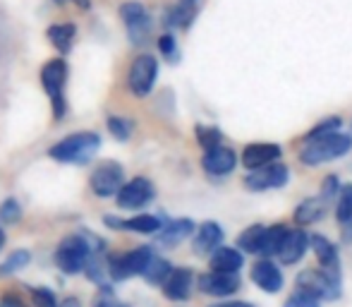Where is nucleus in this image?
I'll list each match as a JSON object with an SVG mask.
<instances>
[{
	"label": "nucleus",
	"instance_id": "f257e3e1",
	"mask_svg": "<svg viewBox=\"0 0 352 307\" xmlns=\"http://www.w3.org/2000/svg\"><path fill=\"white\" fill-rule=\"evenodd\" d=\"M98 252H106V240H101V237L89 231H79L63 237L53 260H56V266L63 274L74 276V274H82L87 269L89 260L94 255H98Z\"/></svg>",
	"mask_w": 352,
	"mask_h": 307
},
{
	"label": "nucleus",
	"instance_id": "f03ea898",
	"mask_svg": "<svg viewBox=\"0 0 352 307\" xmlns=\"http://www.w3.org/2000/svg\"><path fill=\"white\" fill-rule=\"evenodd\" d=\"M352 149V130L350 132H331V135L316 137L311 142H305L300 149V161L305 166H321V163L336 161V158L345 156Z\"/></svg>",
	"mask_w": 352,
	"mask_h": 307
},
{
	"label": "nucleus",
	"instance_id": "7ed1b4c3",
	"mask_svg": "<svg viewBox=\"0 0 352 307\" xmlns=\"http://www.w3.org/2000/svg\"><path fill=\"white\" fill-rule=\"evenodd\" d=\"M98 147H101V135H96V132H74V135H67L58 145H53L48 149V156L60 163L87 166L96 156Z\"/></svg>",
	"mask_w": 352,
	"mask_h": 307
},
{
	"label": "nucleus",
	"instance_id": "20e7f679",
	"mask_svg": "<svg viewBox=\"0 0 352 307\" xmlns=\"http://www.w3.org/2000/svg\"><path fill=\"white\" fill-rule=\"evenodd\" d=\"M67 63L63 58L56 61H48L41 67V87L46 92L48 101H51V111H53V120L60 123L67 116V98H65V84H67Z\"/></svg>",
	"mask_w": 352,
	"mask_h": 307
},
{
	"label": "nucleus",
	"instance_id": "39448f33",
	"mask_svg": "<svg viewBox=\"0 0 352 307\" xmlns=\"http://www.w3.org/2000/svg\"><path fill=\"white\" fill-rule=\"evenodd\" d=\"M295 284L297 290L314 295L316 300H338L343 295V276L321 269V266L300 271Z\"/></svg>",
	"mask_w": 352,
	"mask_h": 307
},
{
	"label": "nucleus",
	"instance_id": "423d86ee",
	"mask_svg": "<svg viewBox=\"0 0 352 307\" xmlns=\"http://www.w3.org/2000/svg\"><path fill=\"white\" fill-rule=\"evenodd\" d=\"M153 257L156 255L148 245H140L125 255H108V276H111V281H127L135 276H144Z\"/></svg>",
	"mask_w": 352,
	"mask_h": 307
},
{
	"label": "nucleus",
	"instance_id": "0eeeda50",
	"mask_svg": "<svg viewBox=\"0 0 352 307\" xmlns=\"http://www.w3.org/2000/svg\"><path fill=\"white\" fill-rule=\"evenodd\" d=\"M125 185V168L118 161H103L94 168L91 178H89V187L96 197L108 200V197H118V192Z\"/></svg>",
	"mask_w": 352,
	"mask_h": 307
},
{
	"label": "nucleus",
	"instance_id": "6e6552de",
	"mask_svg": "<svg viewBox=\"0 0 352 307\" xmlns=\"http://www.w3.org/2000/svg\"><path fill=\"white\" fill-rule=\"evenodd\" d=\"M158 79V61L148 53H142L132 61L130 72H127V87L135 96H148L156 87Z\"/></svg>",
	"mask_w": 352,
	"mask_h": 307
},
{
	"label": "nucleus",
	"instance_id": "1a4fd4ad",
	"mask_svg": "<svg viewBox=\"0 0 352 307\" xmlns=\"http://www.w3.org/2000/svg\"><path fill=\"white\" fill-rule=\"evenodd\" d=\"M120 19H122V24L127 27L130 43H135V46L146 43L153 24H151V14L146 12V8H144L142 3H137V0L122 3L120 5Z\"/></svg>",
	"mask_w": 352,
	"mask_h": 307
},
{
	"label": "nucleus",
	"instance_id": "9d476101",
	"mask_svg": "<svg viewBox=\"0 0 352 307\" xmlns=\"http://www.w3.org/2000/svg\"><path fill=\"white\" fill-rule=\"evenodd\" d=\"M153 197H156V187L148 178H132L130 182L122 185V190L118 192L116 197V204L120 209H127V211H135V209H144L146 204H151Z\"/></svg>",
	"mask_w": 352,
	"mask_h": 307
},
{
	"label": "nucleus",
	"instance_id": "9b49d317",
	"mask_svg": "<svg viewBox=\"0 0 352 307\" xmlns=\"http://www.w3.org/2000/svg\"><path fill=\"white\" fill-rule=\"evenodd\" d=\"M240 274H228V271H206L197 279V288L211 298H230L240 290Z\"/></svg>",
	"mask_w": 352,
	"mask_h": 307
},
{
	"label": "nucleus",
	"instance_id": "f8f14e48",
	"mask_svg": "<svg viewBox=\"0 0 352 307\" xmlns=\"http://www.w3.org/2000/svg\"><path fill=\"white\" fill-rule=\"evenodd\" d=\"M290 180V171L285 163H274V166L259 168L245 176V187L250 192H264V190H278L285 187Z\"/></svg>",
	"mask_w": 352,
	"mask_h": 307
},
{
	"label": "nucleus",
	"instance_id": "ddd939ff",
	"mask_svg": "<svg viewBox=\"0 0 352 307\" xmlns=\"http://www.w3.org/2000/svg\"><path fill=\"white\" fill-rule=\"evenodd\" d=\"M103 224L113 231H132L140 235H158V231L166 224V216L137 214L132 219H118V216H103Z\"/></svg>",
	"mask_w": 352,
	"mask_h": 307
},
{
	"label": "nucleus",
	"instance_id": "4468645a",
	"mask_svg": "<svg viewBox=\"0 0 352 307\" xmlns=\"http://www.w3.org/2000/svg\"><path fill=\"white\" fill-rule=\"evenodd\" d=\"M252 281H254L256 288H261L264 293L274 295L280 293V288L285 286V276H283L280 266L274 260H259L252 266Z\"/></svg>",
	"mask_w": 352,
	"mask_h": 307
},
{
	"label": "nucleus",
	"instance_id": "2eb2a0df",
	"mask_svg": "<svg viewBox=\"0 0 352 307\" xmlns=\"http://www.w3.org/2000/svg\"><path fill=\"white\" fill-rule=\"evenodd\" d=\"M280 145H274V142H256V145H247L245 151H242V166L247 171H259V168L274 166L280 158Z\"/></svg>",
	"mask_w": 352,
	"mask_h": 307
},
{
	"label": "nucleus",
	"instance_id": "dca6fc26",
	"mask_svg": "<svg viewBox=\"0 0 352 307\" xmlns=\"http://www.w3.org/2000/svg\"><path fill=\"white\" fill-rule=\"evenodd\" d=\"M195 271L190 266H175L168 281L163 284V295L173 303H185L192 298V288H195Z\"/></svg>",
	"mask_w": 352,
	"mask_h": 307
},
{
	"label": "nucleus",
	"instance_id": "f3484780",
	"mask_svg": "<svg viewBox=\"0 0 352 307\" xmlns=\"http://www.w3.org/2000/svg\"><path fill=\"white\" fill-rule=\"evenodd\" d=\"M204 8V0H175L170 8L166 10L163 24L168 29H190L195 24L197 14Z\"/></svg>",
	"mask_w": 352,
	"mask_h": 307
},
{
	"label": "nucleus",
	"instance_id": "a211bd4d",
	"mask_svg": "<svg viewBox=\"0 0 352 307\" xmlns=\"http://www.w3.org/2000/svg\"><path fill=\"white\" fill-rule=\"evenodd\" d=\"M237 166V154L230 147H216V149L204 151L201 156V168H204L209 176L213 178H226L235 171Z\"/></svg>",
	"mask_w": 352,
	"mask_h": 307
},
{
	"label": "nucleus",
	"instance_id": "6ab92c4d",
	"mask_svg": "<svg viewBox=\"0 0 352 307\" xmlns=\"http://www.w3.org/2000/svg\"><path fill=\"white\" fill-rule=\"evenodd\" d=\"M223 237H226V233H223L221 224H216V221H204L195 233L192 250H195L197 257H206V255L211 257L213 252L223 245Z\"/></svg>",
	"mask_w": 352,
	"mask_h": 307
},
{
	"label": "nucleus",
	"instance_id": "aec40b11",
	"mask_svg": "<svg viewBox=\"0 0 352 307\" xmlns=\"http://www.w3.org/2000/svg\"><path fill=\"white\" fill-rule=\"evenodd\" d=\"M309 247L314 252L316 262H319L321 269L326 271H333V274H340L343 276V269H340V252L329 237L319 235V233H311L309 235Z\"/></svg>",
	"mask_w": 352,
	"mask_h": 307
},
{
	"label": "nucleus",
	"instance_id": "412c9836",
	"mask_svg": "<svg viewBox=\"0 0 352 307\" xmlns=\"http://www.w3.org/2000/svg\"><path fill=\"white\" fill-rule=\"evenodd\" d=\"M197 229H199V226L192 219H170V221L166 219L163 229L158 231L156 240H158V245H163V247H177L190 235H195Z\"/></svg>",
	"mask_w": 352,
	"mask_h": 307
},
{
	"label": "nucleus",
	"instance_id": "4be33fe9",
	"mask_svg": "<svg viewBox=\"0 0 352 307\" xmlns=\"http://www.w3.org/2000/svg\"><path fill=\"white\" fill-rule=\"evenodd\" d=\"M307 250H309V233L302 231L300 226H297V229H290L285 242H283L278 262H280V264H285V266H292L307 255Z\"/></svg>",
	"mask_w": 352,
	"mask_h": 307
},
{
	"label": "nucleus",
	"instance_id": "5701e85b",
	"mask_svg": "<svg viewBox=\"0 0 352 307\" xmlns=\"http://www.w3.org/2000/svg\"><path fill=\"white\" fill-rule=\"evenodd\" d=\"M211 271H228V274H240V269L245 266V252L237 247L221 245L216 252L209 257Z\"/></svg>",
	"mask_w": 352,
	"mask_h": 307
},
{
	"label": "nucleus",
	"instance_id": "b1692460",
	"mask_svg": "<svg viewBox=\"0 0 352 307\" xmlns=\"http://www.w3.org/2000/svg\"><path fill=\"white\" fill-rule=\"evenodd\" d=\"M329 207L331 204H326V202L321 200L319 195H316V197H307V200H302L300 204H297V209H295V224L297 226L319 224V221L326 216V211H329Z\"/></svg>",
	"mask_w": 352,
	"mask_h": 307
},
{
	"label": "nucleus",
	"instance_id": "393cba45",
	"mask_svg": "<svg viewBox=\"0 0 352 307\" xmlns=\"http://www.w3.org/2000/svg\"><path fill=\"white\" fill-rule=\"evenodd\" d=\"M287 229L285 224H274V226H266V233H264V240H261V250H259V257L261 260H274V257L280 255L283 250V242H285Z\"/></svg>",
	"mask_w": 352,
	"mask_h": 307
},
{
	"label": "nucleus",
	"instance_id": "a878e982",
	"mask_svg": "<svg viewBox=\"0 0 352 307\" xmlns=\"http://www.w3.org/2000/svg\"><path fill=\"white\" fill-rule=\"evenodd\" d=\"M46 36L51 41V46L56 48L60 56H67L72 51V43H74V36H77V27L74 24H51L46 29Z\"/></svg>",
	"mask_w": 352,
	"mask_h": 307
},
{
	"label": "nucleus",
	"instance_id": "bb28decb",
	"mask_svg": "<svg viewBox=\"0 0 352 307\" xmlns=\"http://www.w3.org/2000/svg\"><path fill=\"white\" fill-rule=\"evenodd\" d=\"M264 233H266V226H261V224L245 229V231H242V235L237 237V250L250 252V255H259L261 240H264Z\"/></svg>",
	"mask_w": 352,
	"mask_h": 307
},
{
	"label": "nucleus",
	"instance_id": "cd10ccee",
	"mask_svg": "<svg viewBox=\"0 0 352 307\" xmlns=\"http://www.w3.org/2000/svg\"><path fill=\"white\" fill-rule=\"evenodd\" d=\"M173 269H175V266H173L168 260H163V257H153L151 264H148V269L144 271V279H146V284L161 286L163 288V284H166L168 276L173 274Z\"/></svg>",
	"mask_w": 352,
	"mask_h": 307
},
{
	"label": "nucleus",
	"instance_id": "c85d7f7f",
	"mask_svg": "<svg viewBox=\"0 0 352 307\" xmlns=\"http://www.w3.org/2000/svg\"><path fill=\"white\" fill-rule=\"evenodd\" d=\"M32 262V252L29 250H14L8 255V260L0 264V276H10V274H17L22 271L24 266Z\"/></svg>",
	"mask_w": 352,
	"mask_h": 307
},
{
	"label": "nucleus",
	"instance_id": "c756f323",
	"mask_svg": "<svg viewBox=\"0 0 352 307\" xmlns=\"http://www.w3.org/2000/svg\"><path fill=\"white\" fill-rule=\"evenodd\" d=\"M336 219H338L340 226L352 224V185H343L338 195V202H336Z\"/></svg>",
	"mask_w": 352,
	"mask_h": 307
},
{
	"label": "nucleus",
	"instance_id": "7c9ffc66",
	"mask_svg": "<svg viewBox=\"0 0 352 307\" xmlns=\"http://www.w3.org/2000/svg\"><path fill=\"white\" fill-rule=\"evenodd\" d=\"M195 135H197V142L201 145V149L209 151V149H216V147L223 145V132L218 127H206V125H197L195 127Z\"/></svg>",
	"mask_w": 352,
	"mask_h": 307
},
{
	"label": "nucleus",
	"instance_id": "2f4dec72",
	"mask_svg": "<svg viewBox=\"0 0 352 307\" xmlns=\"http://www.w3.org/2000/svg\"><path fill=\"white\" fill-rule=\"evenodd\" d=\"M106 125L118 142H127L132 137V130H135V123L127 120V118H120V116H108Z\"/></svg>",
	"mask_w": 352,
	"mask_h": 307
},
{
	"label": "nucleus",
	"instance_id": "473e14b6",
	"mask_svg": "<svg viewBox=\"0 0 352 307\" xmlns=\"http://www.w3.org/2000/svg\"><path fill=\"white\" fill-rule=\"evenodd\" d=\"M340 125H343V120H340L338 116L326 118V120H321L319 125L311 127V130L307 132L305 137H302V142H311V140H316V137H324V135H331V132H338Z\"/></svg>",
	"mask_w": 352,
	"mask_h": 307
},
{
	"label": "nucleus",
	"instance_id": "72a5a7b5",
	"mask_svg": "<svg viewBox=\"0 0 352 307\" xmlns=\"http://www.w3.org/2000/svg\"><path fill=\"white\" fill-rule=\"evenodd\" d=\"M19 219H22V207H19V202L14 200V197H10V200H5L3 204H0V224H19Z\"/></svg>",
	"mask_w": 352,
	"mask_h": 307
},
{
	"label": "nucleus",
	"instance_id": "f704fd0d",
	"mask_svg": "<svg viewBox=\"0 0 352 307\" xmlns=\"http://www.w3.org/2000/svg\"><path fill=\"white\" fill-rule=\"evenodd\" d=\"M340 190H343V185H340L338 176H326V178H324V182H321L319 197L326 202V204H331L333 200H338Z\"/></svg>",
	"mask_w": 352,
	"mask_h": 307
},
{
	"label": "nucleus",
	"instance_id": "c9c22d12",
	"mask_svg": "<svg viewBox=\"0 0 352 307\" xmlns=\"http://www.w3.org/2000/svg\"><path fill=\"white\" fill-rule=\"evenodd\" d=\"M32 300L36 307H60L58 305V298L53 293V288H46V286H34L32 288Z\"/></svg>",
	"mask_w": 352,
	"mask_h": 307
},
{
	"label": "nucleus",
	"instance_id": "e433bc0d",
	"mask_svg": "<svg viewBox=\"0 0 352 307\" xmlns=\"http://www.w3.org/2000/svg\"><path fill=\"white\" fill-rule=\"evenodd\" d=\"M158 51H161L163 58H168L170 63H175L180 58V48H177V39L173 34H163L158 39Z\"/></svg>",
	"mask_w": 352,
	"mask_h": 307
},
{
	"label": "nucleus",
	"instance_id": "4c0bfd02",
	"mask_svg": "<svg viewBox=\"0 0 352 307\" xmlns=\"http://www.w3.org/2000/svg\"><path fill=\"white\" fill-rule=\"evenodd\" d=\"M94 307H130V305L120 303V300L116 298V293H113L111 286H103V288H98V295H96V300H94Z\"/></svg>",
	"mask_w": 352,
	"mask_h": 307
},
{
	"label": "nucleus",
	"instance_id": "58836bf2",
	"mask_svg": "<svg viewBox=\"0 0 352 307\" xmlns=\"http://www.w3.org/2000/svg\"><path fill=\"white\" fill-rule=\"evenodd\" d=\"M283 307H321V300H316L314 295H309V293L295 290V293L285 300V305Z\"/></svg>",
	"mask_w": 352,
	"mask_h": 307
},
{
	"label": "nucleus",
	"instance_id": "ea45409f",
	"mask_svg": "<svg viewBox=\"0 0 352 307\" xmlns=\"http://www.w3.org/2000/svg\"><path fill=\"white\" fill-rule=\"evenodd\" d=\"M0 307H27V303H24L19 295L14 293H5L3 298H0Z\"/></svg>",
	"mask_w": 352,
	"mask_h": 307
},
{
	"label": "nucleus",
	"instance_id": "a19ab883",
	"mask_svg": "<svg viewBox=\"0 0 352 307\" xmlns=\"http://www.w3.org/2000/svg\"><path fill=\"white\" fill-rule=\"evenodd\" d=\"M211 307H254L252 303H245V300H232V303H216Z\"/></svg>",
	"mask_w": 352,
	"mask_h": 307
},
{
	"label": "nucleus",
	"instance_id": "79ce46f5",
	"mask_svg": "<svg viewBox=\"0 0 352 307\" xmlns=\"http://www.w3.org/2000/svg\"><path fill=\"white\" fill-rule=\"evenodd\" d=\"M58 3H65V0H58ZM70 3H74L77 8H82V10H89V8H91V0H70Z\"/></svg>",
	"mask_w": 352,
	"mask_h": 307
},
{
	"label": "nucleus",
	"instance_id": "37998d69",
	"mask_svg": "<svg viewBox=\"0 0 352 307\" xmlns=\"http://www.w3.org/2000/svg\"><path fill=\"white\" fill-rule=\"evenodd\" d=\"M343 240H345V242H352V224L345 226V231H343Z\"/></svg>",
	"mask_w": 352,
	"mask_h": 307
},
{
	"label": "nucleus",
	"instance_id": "c03bdc74",
	"mask_svg": "<svg viewBox=\"0 0 352 307\" xmlns=\"http://www.w3.org/2000/svg\"><path fill=\"white\" fill-rule=\"evenodd\" d=\"M63 307H79V303H77V300H65Z\"/></svg>",
	"mask_w": 352,
	"mask_h": 307
},
{
	"label": "nucleus",
	"instance_id": "a18cd8bd",
	"mask_svg": "<svg viewBox=\"0 0 352 307\" xmlns=\"http://www.w3.org/2000/svg\"><path fill=\"white\" fill-rule=\"evenodd\" d=\"M5 247V233H3V229H0V250Z\"/></svg>",
	"mask_w": 352,
	"mask_h": 307
}]
</instances>
